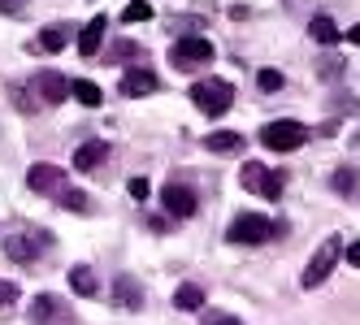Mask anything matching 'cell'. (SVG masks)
Masks as SVG:
<instances>
[{"instance_id": "27", "label": "cell", "mask_w": 360, "mask_h": 325, "mask_svg": "<svg viewBox=\"0 0 360 325\" xmlns=\"http://www.w3.org/2000/svg\"><path fill=\"white\" fill-rule=\"evenodd\" d=\"M126 191H131L135 199H148V191H152V187H148V178H131V183H126Z\"/></svg>"}, {"instance_id": "10", "label": "cell", "mask_w": 360, "mask_h": 325, "mask_svg": "<svg viewBox=\"0 0 360 325\" xmlns=\"http://www.w3.org/2000/svg\"><path fill=\"white\" fill-rule=\"evenodd\" d=\"M152 91H157V74H152L148 65H131V69H126L122 74V95H152Z\"/></svg>"}, {"instance_id": "32", "label": "cell", "mask_w": 360, "mask_h": 325, "mask_svg": "<svg viewBox=\"0 0 360 325\" xmlns=\"http://www.w3.org/2000/svg\"><path fill=\"white\" fill-rule=\"evenodd\" d=\"M22 5H27V0H0V13H18Z\"/></svg>"}, {"instance_id": "12", "label": "cell", "mask_w": 360, "mask_h": 325, "mask_svg": "<svg viewBox=\"0 0 360 325\" xmlns=\"http://www.w3.org/2000/svg\"><path fill=\"white\" fill-rule=\"evenodd\" d=\"M105 31H109V18H91L87 27L79 31V53H83V57H96L100 44H105Z\"/></svg>"}, {"instance_id": "23", "label": "cell", "mask_w": 360, "mask_h": 325, "mask_svg": "<svg viewBox=\"0 0 360 325\" xmlns=\"http://www.w3.org/2000/svg\"><path fill=\"white\" fill-rule=\"evenodd\" d=\"M282 83L287 79H282V69H274V65H265L261 74H256V87L261 91H282Z\"/></svg>"}, {"instance_id": "5", "label": "cell", "mask_w": 360, "mask_h": 325, "mask_svg": "<svg viewBox=\"0 0 360 325\" xmlns=\"http://www.w3.org/2000/svg\"><path fill=\"white\" fill-rule=\"evenodd\" d=\"M169 61H174L178 69L209 65V61H213V39H209V35H183V39H174V48H169Z\"/></svg>"}, {"instance_id": "30", "label": "cell", "mask_w": 360, "mask_h": 325, "mask_svg": "<svg viewBox=\"0 0 360 325\" xmlns=\"http://www.w3.org/2000/svg\"><path fill=\"white\" fill-rule=\"evenodd\" d=\"M321 79H339V61H334V57L321 61Z\"/></svg>"}, {"instance_id": "34", "label": "cell", "mask_w": 360, "mask_h": 325, "mask_svg": "<svg viewBox=\"0 0 360 325\" xmlns=\"http://www.w3.org/2000/svg\"><path fill=\"white\" fill-rule=\"evenodd\" d=\"M347 44H360V27H347V35H343Z\"/></svg>"}, {"instance_id": "25", "label": "cell", "mask_w": 360, "mask_h": 325, "mask_svg": "<svg viewBox=\"0 0 360 325\" xmlns=\"http://www.w3.org/2000/svg\"><path fill=\"white\" fill-rule=\"evenodd\" d=\"M152 18V5H143V0H135V5L122 9V22H148Z\"/></svg>"}, {"instance_id": "14", "label": "cell", "mask_w": 360, "mask_h": 325, "mask_svg": "<svg viewBox=\"0 0 360 325\" xmlns=\"http://www.w3.org/2000/svg\"><path fill=\"white\" fill-rule=\"evenodd\" d=\"M204 143H209V152H217V157H235L239 147H243V135H235V131H213Z\"/></svg>"}, {"instance_id": "22", "label": "cell", "mask_w": 360, "mask_h": 325, "mask_svg": "<svg viewBox=\"0 0 360 325\" xmlns=\"http://www.w3.org/2000/svg\"><path fill=\"white\" fill-rule=\"evenodd\" d=\"M5 252H9L13 260L27 265V260H35V256H39V247H31V239H22V234H9V239H5Z\"/></svg>"}, {"instance_id": "7", "label": "cell", "mask_w": 360, "mask_h": 325, "mask_svg": "<svg viewBox=\"0 0 360 325\" xmlns=\"http://www.w3.org/2000/svg\"><path fill=\"white\" fill-rule=\"evenodd\" d=\"M339 247H343V239H339V234H330V239L317 247V256L308 260V269H304V291H313V286H321V282L330 278L334 260H339Z\"/></svg>"}, {"instance_id": "1", "label": "cell", "mask_w": 360, "mask_h": 325, "mask_svg": "<svg viewBox=\"0 0 360 325\" xmlns=\"http://www.w3.org/2000/svg\"><path fill=\"white\" fill-rule=\"evenodd\" d=\"M191 105L200 113H209V117H221L230 105H235V87L221 83V79H204V83H191Z\"/></svg>"}, {"instance_id": "13", "label": "cell", "mask_w": 360, "mask_h": 325, "mask_svg": "<svg viewBox=\"0 0 360 325\" xmlns=\"http://www.w3.org/2000/svg\"><path fill=\"white\" fill-rule=\"evenodd\" d=\"M113 299L122 308H131V312H139L143 308V291H139V282L131 278V273H122V278L113 282Z\"/></svg>"}, {"instance_id": "28", "label": "cell", "mask_w": 360, "mask_h": 325, "mask_svg": "<svg viewBox=\"0 0 360 325\" xmlns=\"http://www.w3.org/2000/svg\"><path fill=\"white\" fill-rule=\"evenodd\" d=\"M204 325H243L239 317H230V312H209V321Z\"/></svg>"}, {"instance_id": "4", "label": "cell", "mask_w": 360, "mask_h": 325, "mask_svg": "<svg viewBox=\"0 0 360 325\" xmlns=\"http://www.w3.org/2000/svg\"><path fill=\"white\" fill-rule=\"evenodd\" d=\"M287 173H274V169H265L261 161H248L243 165V173H239V183H243V191H252V195H261V199H282V183Z\"/></svg>"}, {"instance_id": "17", "label": "cell", "mask_w": 360, "mask_h": 325, "mask_svg": "<svg viewBox=\"0 0 360 325\" xmlns=\"http://www.w3.org/2000/svg\"><path fill=\"white\" fill-rule=\"evenodd\" d=\"M308 35H313L321 48H334V44L343 39V35H339V27H334L330 18H313V22H308Z\"/></svg>"}, {"instance_id": "26", "label": "cell", "mask_w": 360, "mask_h": 325, "mask_svg": "<svg viewBox=\"0 0 360 325\" xmlns=\"http://www.w3.org/2000/svg\"><path fill=\"white\" fill-rule=\"evenodd\" d=\"M126 57H135V44H131V39H122V44H113L109 53H105V61H126Z\"/></svg>"}, {"instance_id": "24", "label": "cell", "mask_w": 360, "mask_h": 325, "mask_svg": "<svg viewBox=\"0 0 360 325\" xmlns=\"http://www.w3.org/2000/svg\"><path fill=\"white\" fill-rule=\"evenodd\" d=\"M61 204H65V208H74V213H87V208H91V199H87L83 191H74V187H70V191L61 195Z\"/></svg>"}, {"instance_id": "15", "label": "cell", "mask_w": 360, "mask_h": 325, "mask_svg": "<svg viewBox=\"0 0 360 325\" xmlns=\"http://www.w3.org/2000/svg\"><path fill=\"white\" fill-rule=\"evenodd\" d=\"M70 291L91 299V295L100 291V286H96V269H91V265H74V269H70Z\"/></svg>"}, {"instance_id": "8", "label": "cell", "mask_w": 360, "mask_h": 325, "mask_svg": "<svg viewBox=\"0 0 360 325\" xmlns=\"http://www.w3.org/2000/svg\"><path fill=\"white\" fill-rule=\"evenodd\" d=\"M161 204H165V213H174V217H191V213L200 208V195H195V187H191V183L169 178V183H165V191H161Z\"/></svg>"}, {"instance_id": "2", "label": "cell", "mask_w": 360, "mask_h": 325, "mask_svg": "<svg viewBox=\"0 0 360 325\" xmlns=\"http://www.w3.org/2000/svg\"><path fill=\"white\" fill-rule=\"evenodd\" d=\"M274 234H278V226H274L269 217H261V213H239V217L226 226V239H230V243H243V247L265 243V239H274Z\"/></svg>"}, {"instance_id": "16", "label": "cell", "mask_w": 360, "mask_h": 325, "mask_svg": "<svg viewBox=\"0 0 360 325\" xmlns=\"http://www.w3.org/2000/svg\"><path fill=\"white\" fill-rule=\"evenodd\" d=\"M105 157H109V143H83L79 152H74V169H83V173H87V169H96Z\"/></svg>"}, {"instance_id": "3", "label": "cell", "mask_w": 360, "mask_h": 325, "mask_svg": "<svg viewBox=\"0 0 360 325\" xmlns=\"http://www.w3.org/2000/svg\"><path fill=\"white\" fill-rule=\"evenodd\" d=\"M261 143L269 152H295L308 143V126L304 121H269V126H261Z\"/></svg>"}, {"instance_id": "21", "label": "cell", "mask_w": 360, "mask_h": 325, "mask_svg": "<svg viewBox=\"0 0 360 325\" xmlns=\"http://www.w3.org/2000/svg\"><path fill=\"white\" fill-rule=\"evenodd\" d=\"M70 95L79 100V105H87V109H96L100 100H105V95H100V87H96V83H87V79H74V83H70Z\"/></svg>"}, {"instance_id": "29", "label": "cell", "mask_w": 360, "mask_h": 325, "mask_svg": "<svg viewBox=\"0 0 360 325\" xmlns=\"http://www.w3.org/2000/svg\"><path fill=\"white\" fill-rule=\"evenodd\" d=\"M9 95H13V105H18L22 113H31V100H27V91H22V87H13Z\"/></svg>"}, {"instance_id": "33", "label": "cell", "mask_w": 360, "mask_h": 325, "mask_svg": "<svg viewBox=\"0 0 360 325\" xmlns=\"http://www.w3.org/2000/svg\"><path fill=\"white\" fill-rule=\"evenodd\" d=\"M13 295H18V291H13V282H0V304H9Z\"/></svg>"}, {"instance_id": "9", "label": "cell", "mask_w": 360, "mask_h": 325, "mask_svg": "<svg viewBox=\"0 0 360 325\" xmlns=\"http://www.w3.org/2000/svg\"><path fill=\"white\" fill-rule=\"evenodd\" d=\"M31 321L35 325H70L74 312L65 308V299H57V295H35L31 299Z\"/></svg>"}, {"instance_id": "19", "label": "cell", "mask_w": 360, "mask_h": 325, "mask_svg": "<svg viewBox=\"0 0 360 325\" xmlns=\"http://www.w3.org/2000/svg\"><path fill=\"white\" fill-rule=\"evenodd\" d=\"M330 187L339 191V195H347V199H356V195H360V173H356V169H334Z\"/></svg>"}, {"instance_id": "20", "label": "cell", "mask_w": 360, "mask_h": 325, "mask_svg": "<svg viewBox=\"0 0 360 325\" xmlns=\"http://www.w3.org/2000/svg\"><path fill=\"white\" fill-rule=\"evenodd\" d=\"M65 39H70V27H61V22H57V27H44V31H39V48H44V53H61Z\"/></svg>"}, {"instance_id": "18", "label": "cell", "mask_w": 360, "mask_h": 325, "mask_svg": "<svg viewBox=\"0 0 360 325\" xmlns=\"http://www.w3.org/2000/svg\"><path fill=\"white\" fill-rule=\"evenodd\" d=\"M174 304L183 308V312H195L204 304V286L200 282H183V286H178V295H174Z\"/></svg>"}, {"instance_id": "11", "label": "cell", "mask_w": 360, "mask_h": 325, "mask_svg": "<svg viewBox=\"0 0 360 325\" xmlns=\"http://www.w3.org/2000/svg\"><path fill=\"white\" fill-rule=\"evenodd\" d=\"M35 87H39V95L48 100V105H61V100L70 95V79H65V74H57V69L35 74Z\"/></svg>"}, {"instance_id": "6", "label": "cell", "mask_w": 360, "mask_h": 325, "mask_svg": "<svg viewBox=\"0 0 360 325\" xmlns=\"http://www.w3.org/2000/svg\"><path fill=\"white\" fill-rule=\"evenodd\" d=\"M27 187L35 191V195H53V199H61L65 191H70V173L65 169H57V165H31L27 169Z\"/></svg>"}, {"instance_id": "31", "label": "cell", "mask_w": 360, "mask_h": 325, "mask_svg": "<svg viewBox=\"0 0 360 325\" xmlns=\"http://www.w3.org/2000/svg\"><path fill=\"white\" fill-rule=\"evenodd\" d=\"M347 265L360 269V243H347Z\"/></svg>"}]
</instances>
